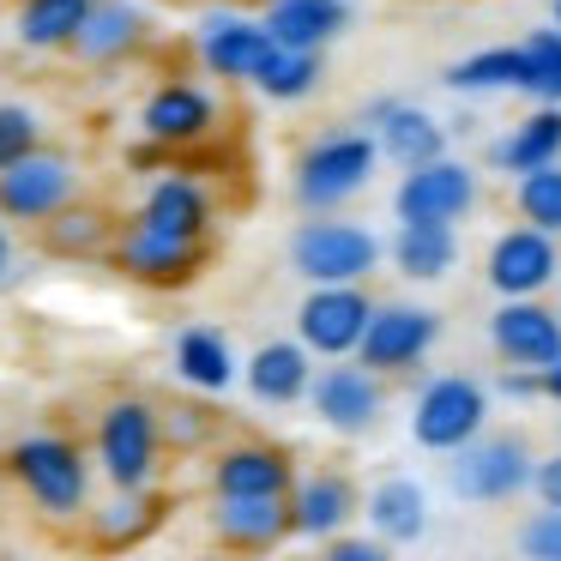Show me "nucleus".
<instances>
[{"mask_svg":"<svg viewBox=\"0 0 561 561\" xmlns=\"http://www.w3.org/2000/svg\"><path fill=\"white\" fill-rule=\"evenodd\" d=\"M302 404L327 435L363 440V435H375V428L387 423L392 380L375 375L368 363H356V356H327V363H314V380H308Z\"/></svg>","mask_w":561,"mask_h":561,"instance_id":"obj_8","label":"nucleus"},{"mask_svg":"<svg viewBox=\"0 0 561 561\" xmlns=\"http://www.w3.org/2000/svg\"><path fill=\"white\" fill-rule=\"evenodd\" d=\"M79 194H85V175H79L73 151L49 146V139L0 170V218L25 224V230H37L43 218H55V211H61L67 199H79Z\"/></svg>","mask_w":561,"mask_h":561,"instance_id":"obj_12","label":"nucleus"},{"mask_svg":"<svg viewBox=\"0 0 561 561\" xmlns=\"http://www.w3.org/2000/svg\"><path fill=\"white\" fill-rule=\"evenodd\" d=\"M296 483V453L284 440H224L211 447V495H284Z\"/></svg>","mask_w":561,"mask_h":561,"instance_id":"obj_19","label":"nucleus"},{"mask_svg":"<svg viewBox=\"0 0 561 561\" xmlns=\"http://www.w3.org/2000/svg\"><path fill=\"white\" fill-rule=\"evenodd\" d=\"M139 134L151 146H163L170 158H187V151L211 146L224 134V98L211 79H194V73H170L146 91L139 103Z\"/></svg>","mask_w":561,"mask_h":561,"instance_id":"obj_10","label":"nucleus"},{"mask_svg":"<svg viewBox=\"0 0 561 561\" xmlns=\"http://www.w3.org/2000/svg\"><path fill=\"white\" fill-rule=\"evenodd\" d=\"M513 549L525 561H561V507H537L513 525Z\"/></svg>","mask_w":561,"mask_h":561,"instance_id":"obj_38","label":"nucleus"},{"mask_svg":"<svg viewBox=\"0 0 561 561\" xmlns=\"http://www.w3.org/2000/svg\"><path fill=\"white\" fill-rule=\"evenodd\" d=\"M507 199H513V218L519 224H537V230L561 236V163H537V170L513 175Z\"/></svg>","mask_w":561,"mask_h":561,"instance_id":"obj_35","label":"nucleus"},{"mask_svg":"<svg viewBox=\"0 0 561 561\" xmlns=\"http://www.w3.org/2000/svg\"><path fill=\"white\" fill-rule=\"evenodd\" d=\"M537 380H543V404H556V411H561V351L537 368Z\"/></svg>","mask_w":561,"mask_h":561,"instance_id":"obj_43","label":"nucleus"},{"mask_svg":"<svg viewBox=\"0 0 561 561\" xmlns=\"http://www.w3.org/2000/svg\"><path fill=\"white\" fill-rule=\"evenodd\" d=\"M170 363H175V380H182L187 392H199V399H224V392L236 387V375H242V356H236L230 332L206 327V320L175 332Z\"/></svg>","mask_w":561,"mask_h":561,"instance_id":"obj_27","label":"nucleus"},{"mask_svg":"<svg viewBox=\"0 0 561 561\" xmlns=\"http://www.w3.org/2000/svg\"><path fill=\"white\" fill-rule=\"evenodd\" d=\"M85 13H91V0H19L13 37L31 55H67L79 25H85Z\"/></svg>","mask_w":561,"mask_h":561,"instance_id":"obj_32","label":"nucleus"},{"mask_svg":"<svg viewBox=\"0 0 561 561\" xmlns=\"http://www.w3.org/2000/svg\"><path fill=\"white\" fill-rule=\"evenodd\" d=\"M549 25H556V31H561V0H549Z\"/></svg>","mask_w":561,"mask_h":561,"instance_id":"obj_45","label":"nucleus"},{"mask_svg":"<svg viewBox=\"0 0 561 561\" xmlns=\"http://www.w3.org/2000/svg\"><path fill=\"white\" fill-rule=\"evenodd\" d=\"M7 272H13V230L0 218V284H7Z\"/></svg>","mask_w":561,"mask_h":561,"instance_id":"obj_44","label":"nucleus"},{"mask_svg":"<svg viewBox=\"0 0 561 561\" xmlns=\"http://www.w3.org/2000/svg\"><path fill=\"white\" fill-rule=\"evenodd\" d=\"M248 7H272V0H248Z\"/></svg>","mask_w":561,"mask_h":561,"instance_id":"obj_46","label":"nucleus"},{"mask_svg":"<svg viewBox=\"0 0 561 561\" xmlns=\"http://www.w3.org/2000/svg\"><path fill=\"white\" fill-rule=\"evenodd\" d=\"M380 175V146L368 127H327L290 163L296 211H351Z\"/></svg>","mask_w":561,"mask_h":561,"instance_id":"obj_2","label":"nucleus"},{"mask_svg":"<svg viewBox=\"0 0 561 561\" xmlns=\"http://www.w3.org/2000/svg\"><path fill=\"white\" fill-rule=\"evenodd\" d=\"M260 25L278 49H320L327 55L356 25V0H272L260 7Z\"/></svg>","mask_w":561,"mask_h":561,"instance_id":"obj_26","label":"nucleus"},{"mask_svg":"<svg viewBox=\"0 0 561 561\" xmlns=\"http://www.w3.org/2000/svg\"><path fill=\"white\" fill-rule=\"evenodd\" d=\"M284 260L302 284H375L387 266V236L351 211H302V224L284 236Z\"/></svg>","mask_w":561,"mask_h":561,"instance_id":"obj_3","label":"nucleus"},{"mask_svg":"<svg viewBox=\"0 0 561 561\" xmlns=\"http://www.w3.org/2000/svg\"><path fill=\"white\" fill-rule=\"evenodd\" d=\"M134 218L158 224V230H170V236H199V242H211V230H218V199H211V187L199 182V175H187L170 163V170H158L146 182Z\"/></svg>","mask_w":561,"mask_h":561,"instance_id":"obj_21","label":"nucleus"},{"mask_svg":"<svg viewBox=\"0 0 561 561\" xmlns=\"http://www.w3.org/2000/svg\"><path fill=\"white\" fill-rule=\"evenodd\" d=\"M489 399H501V404H543V380H537V368L501 363L495 380H489Z\"/></svg>","mask_w":561,"mask_h":561,"instance_id":"obj_39","label":"nucleus"},{"mask_svg":"<svg viewBox=\"0 0 561 561\" xmlns=\"http://www.w3.org/2000/svg\"><path fill=\"white\" fill-rule=\"evenodd\" d=\"M489 416H495V399H489V380H477L471 368H440V375H416L411 392V440L423 453H453L471 435H483Z\"/></svg>","mask_w":561,"mask_h":561,"instance_id":"obj_7","label":"nucleus"},{"mask_svg":"<svg viewBox=\"0 0 561 561\" xmlns=\"http://www.w3.org/2000/svg\"><path fill=\"white\" fill-rule=\"evenodd\" d=\"M91 465L110 489H146L163 471V428L146 392H115L91 423Z\"/></svg>","mask_w":561,"mask_h":561,"instance_id":"obj_5","label":"nucleus"},{"mask_svg":"<svg viewBox=\"0 0 561 561\" xmlns=\"http://www.w3.org/2000/svg\"><path fill=\"white\" fill-rule=\"evenodd\" d=\"M187 43H194L199 73L224 79V85H248L254 67L266 61V49H272L260 13H248V7H206V13L194 19V37Z\"/></svg>","mask_w":561,"mask_h":561,"instance_id":"obj_15","label":"nucleus"},{"mask_svg":"<svg viewBox=\"0 0 561 561\" xmlns=\"http://www.w3.org/2000/svg\"><path fill=\"white\" fill-rule=\"evenodd\" d=\"M531 435L525 428H483L465 447L440 453V483L465 507H513L531 483Z\"/></svg>","mask_w":561,"mask_h":561,"instance_id":"obj_4","label":"nucleus"},{"mask_svg":"<svg viewBox=\"0 0 561 561\" xmlns=\"http://www.w3.org/2000/svg\"><path fill=\"white\" fill-rule=\"evenodd\" d=\"M356 127L375 134L380 163H392V170H411V163H428V158H440V151H453V127L440 122L435 110H423L416 98H392V91L368 98L363 115H356Z\"/></svg>","mask_w":561,"mask_h":561,"instance_id":"obj_16","label":"nucleus"},{"mask_svg":"<svg viewBox=\"0 0 561 561\" xmlns=\"http://www.w3.org/2000/svg\"><path fill=\"white\" fill-rule=\"evenodd\" d=\"M387 266L404 284H447L459 272V230L453 224H411L392 218L387 236Z\"/></svg>","mask_w":561,"mask_h":561,"instance_id":"obj_28","label":"nucleus"},{"mask_svg":"<svg viewBox=\"0 0 561 561\" xmlns=\"http://www.w3.org/2000/svg\"><path fill=\"white\" fill-rule=\"evenodd\" d=\"M513 49H519V98L525 103H561V31L531 25Z\"/></svg>","mask_w":561,"mask_h":561,"instance_id":"obj_34","label":"nucleus"},{"mask_svg":"<svg viewBox=\"0 0 561 561\" xmlns=\"http://www.w3.org/2000/svg\"><path fill=\"white\" fill-rule=\"evenodd\" d=\"M206 525L224 549H236V556H272V549L290 543L284 495H211Z\"/></svg>","mask_w":561,"mask_h":561,"instance_id":"obj_22","label":"nucleus"},{"mask_svg":"<svg viewBox=\"0 0 561 561\" xmlns=\"http://www.w3.org/2000/svg\"><path fill=\"white\" fill-rule=\"evenodd\" d=\"M158 428H163V453H206V447H218V416H211L199 399L158 404Z\"/></svg>","mask_w":561,"mask_h":561,"instance_id":"obj_36","label":"nucleus"},{"mask_svg":"<svg viewBox=\"0 0 561 561\" xmlns=\"http://www.w3.org/2000/svg\"><path fill=\"white\" fill-rule=\"evenodd\" d=\"M320 556H327V561H387L392 549L380 543L375 531H351V525H344L339 537H327V543H320Z\"/></svg>","mask_w":561,"mask_h":561,"instance_id":"obj_40","label":"nucleus"},{"mask_svg":"<svg viewBox=\"0 0 561 561\" xmlns=\"http://www.w3.org/2000/svg\"><path fill=\"white\" fill-rule=\"evenodd\" d=\"M37 236H43V254H55V260H103L110 254V236H115V218L98 199L79 194V199H67L55 218H43Z\"/></svg>","mask_w":561,"mask_h":561,"instance_id":"obj_30","label":"nucleus"},{"mask_svg":"<svg viewBox=\"0 0 561 561\" xmlns=\"http://www.w3.org/2000/svg\"><path fill=\"white\" fill-rule=\"evenodd\" d=\"M103 260H110L127 284H139V290H187V284L211 266V242H199V236H170L146 218H127V224H115Z\"/></svg>","mask_w":561,"mask_h":561,"instance_id":"obj_9","label":"nucleus"},{"mask_svg":"<svg viewBox=\"0 0 561 561\" xmlns=\"http://www.w3.org/2000/svg\"><path fill=\"white\" fill-rule=\"evenodd\" d=\"M122 163H127V170H134V175H158V170H170L175 158H170V151H163V146H151L146 134H139V146H127V158H122Z\"/></svg>","mask_w":561,"mask_h":561,"instance_id":"obj_42","label":"nucleus"},{"mask_svg":"<svg viewBox=\"0 0 561 561\" xmlns=\"http://www.w3.org/2000/svg\"><path fill=\"white\" fill-rule=\"evenodd\" d=\"M163 519H170V501L158 495V483L146 489H110V495H91L85 507V537L98 549H139L146 537L163 531Z\"/></svg>","mask_w":561,"mask_h":561,"instance_id":"obj_24","label":"nucleus"},{"mask_svg":"<svg viewBox=\"0 0 561 561\" xmlns=\"http://www.w3.org/2000/svg\"><path fill=\"white\" fill-rule=\"evenodd\" d=\"M43 146V115L31 103H0V170Z\"/></svg>","mask_w":561,"mask_h":561,"instance_id":"obj_37","label":"nucleus"},{"mask_svg":"<svg viewBox=\"0 0 561 561\" xmlns=\"http://www.w3.org/2000/svg\"><path fill=\"white\" fill-rule=\"evenodd\" d=\"M447 339V314L435 302H416V296H375L368 308L363 344H356V363H368L387 380H416L428 368V356Z\"/></svg>","mask_w":561,"mask_h":561,"instance_id":"obj_6","label":"nucleus"},{"mask_svg":"<svg viewBox=\"0 0 561 561\" xmlns=\"http://www.w3.org/2000/svg\"><path fill=\"white\" fill-rule=\"evenodd\" d=\"M525 495H531L537 507H561V447L531 459V483H525Z\"/></svg>","mask_w":561,"mask_h":561,"instance_id":"obj_41","label":"nucleus"},{"mask_svg":"<svg viewBox=\"0 0 561 561\" xmlns=\"http://www.w3.org/2000/svg\"><path fill=\"white\" fill-rule=\"evenodd\" d=\"M483 339L495 351V363L543 368L561 351V308L549 296H495V308L483 320Z\"/></svg>","mask_w":561,"mask_h":561,"instance_id":"obj_17","label":"nucleus"},{"mask_svg":"<svg viewBox=\"0 0 561 561\" xmlns=\"http://www.w3.org/2000/svg\"><path fill=\"white\" fill-rule=\"evenodd\" d=\"M248 85H254L266 103H284V110H290V103H308L320 85H327V55L320 49H278V43H272Z\"/></svg>","mask_w":561,"mask_h":561,"instance_id":"obj_31","label":"nucleus"},{"mask_svg":"<svg viewBox=\"0 0 561 561\" xmlns=\"http://www.w3.org/2000/svg\"><path fill=\"white\" fill-rule=\"evenodd\" d=\"M363 489L351 471H296V483L284 489V513H290V543H327L344 525H356Z\"/></svg>","mask_w":561,"mask_h":561,"instance_id":"obj_18","label":"nucleus"},{"mask_svg":"<svg viewBox=\"0 0 561 561\" xmlns=\"http://www.w3.org/2000/svg\"><path fill=\"white\" fill-rule=\"evenodd\" d=\"M146 49H151V13L139 0H91V13L67 55L85 67H127Z\"/></svg>","mask_w":561,"mask_h":561,"instance_id":"obj_20","label":"nucleus"},{"mask_svg":"<svg viewBox=\"0 0 561 561\" xmlns=\"http://www.w3.org/2000/svg\"><path fill=\"white\" fill-rule=\"evenodd\" d=\"M368 308H375V290H368V284H308L302 302H296L290 339L302 344L314 363H327V356H356Z\"/></svg>","mask_w":561,"mask_h":561,"instance_id":"obj_13","label":"nucleus"},{"mask_svg":"<svg viewBox=\"0 0 561 561\" xmlns=\"http://www.w3.org/2000/svg\"><path fill=\"white\" fill-rule=\"evenodd\" d=\"M477 211H483V170H477L471 158H453V151H440V158L428 163H411V170H399V182H392V218H411V224H471Z\"/></svg>","mask_w":561,"mask_h":561,"instance_id":"obj_11","label":"nucleus"},{"mask_svg":"<svg viewBox=\"0 0 561 561\" xmlns=\"http://www.w3.org/2000/svg\"><path fill=\"white\" fill-rule=\"evenodd\" d=\"M440 85L453 98H507V91H519V49L513 43H489V49L459 55V61H447Z\"/></svg>","mask_w":561,"mask_h":561,"instance_id":"obj_33","label":"nucleus"},{"mask_svg":"<svg viewBox=\"0 0 561 561\" xmlns=\"http://www.w3.org/2000/svg\"><path fill=\"white\" fill-rule=\"evenodd\" d=\"M0 465H7V477L19 483V495L31 501V513H43L49 525L85 519L91 495H98V465H91V447H79L73 435H61V428L19 435Z\"/></svg>","mask_w":561,"mask_h":561,"instance_id":"obj_1","label":"nucleus"},{"mask_svg":"<svg viewBox=\"0 0 561 561\" xmlns=\"http://www.w3.org/2000/svg\"><path fill=\"white\" fill-rule=\"evenodd\" d=\"M483 284L489 296H549L561 284V236L537 224H507L483 248Z\"/></svg>","mask_w":561,"mask_h":561,"instance_id":"obj_14","label":"nucleus"},{"mask_svg":"<svg viewBox=\"0 0 561 561\" xmlns=\"http://www.w3.org/2000/svg\"><path fill=\"white\" fill-rule=\"evenodd\" d=\"M356 513H363L368 531H375L387 549H411V543L428 537V513H435V501H428V489L416 483L411 471H392V477H380V483L368 489Z\"/></svg>","mask_w":561,"mask_h":561,"instance_id":"obj_25","label":"nucleus"},{"mask_svg":"<svg viewBox=\"0 0 561 561\" xmlns=\"http://www.w3.org/2000/svg\"><path fill=\"white\" fill-rule=\"evenodd\" d=\"M483 163L495 175H507V182L525 170H537V163H561V103H531L507 134L489 139Z\"/></svg>","mask_w":561,"mask_h":561,"instance_id":"obj_29","label":"nucleus"},{"mask_svg":"<svg viewBox=\"0 0 561 561\" xmlns=\"http://www.w3.org/2000/svg\"><path fill=\"white\" fill-rule=\"evenodd\" d=\"M308 380H314V356L296 339H266V344H254V356H242L236 387H242L260 411H290V404H302Z\"/></svg>","mask_w":561,"mask_h":561,"instance_id":"obj_23","label":"nucleus"}]
</instances>
